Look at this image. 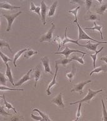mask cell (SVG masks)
Listing matches in <instances>:
<instances>
[{"label": "cell", "mask_w": 107, "mask_h": 121, "mask_svg": "<svg viewBox=\"0 0 107 121\" xmlns=\"http://www.w3.org/2000/svg\"><path fill=\"white\" fill-rule=\"evenodd\" d=\"M75 52H78V53H81V54H87V53L86 52H83L81 51H78V50H73V49H69V47H68V46H66V48L64 49L63 51H61V52H55V54H62L64 55L65 57L68 58V57L69 56V55L72 54V53H75Z\"/></svg>", "instance_id": "7"}, {"label": "cell", "mask_w": 107, "mask_h": 121, "mask_svg": "<svg viewBox=\"0 0 107 121\" xmlns=\"http://www.w3.org/2000/svg\"><path fill=\"white\" fill-rule=\"evenodd\" d=\"M3 99V102H4V105H5V107L7 108L8 109V110H13V111H14V112H15V113H18V112L16 111V110L15 109V108L13 107L12 105H11V104H9V103H8V102L6 101V100L5 98V96H4V95H3L2 96H1Z\"/></svg>", "instance_id": "24"}, {"label": "cell", "mask_w": 107, "mask_h": 121, "mask_svg": "<svg viewBox=\"0 0 107 121\" xmlns=\"http://www.w3.org/2000/svg\"><path fill=\"white\" fill-rule=\"evenodd\" d=\"M58 65L56 64L55 65V69H56V72H55V74L54 76V78H53L52 81H51V82L50 83V84L48 86V88L46 89V93L48 95H51V88H52L54 85H56L57 84V82H56V77H57V73H58Z\"/></svg>", "instance_id": "10"}, {"label": "cell", "mask_w": 107, "mask_h": 121, "mask_svg": "<svg viewBox=\"0 0 107 121\" xmlns=\"http://www.w3.org/2000/svg\"><path fill=\"white\" fill-rule=\"evenodd\" d=\"M54 40L56 42H57L58 44V51L60 50V49L61 48V42H63V40L60 38V36H56L54 38Z\"/></svg>", "instance_id": "38"}, {"label": "cell", "mask_w": 107, "mask_h": 121, "mask_svg": "<svg viewBox=\"0 0 107 121\" xmlns=\"http://www.w3.org/2000/svg\"><path fill=\"white\" fill-rule=\"evenodd\" d=\"M48 6L46 5L44 1H42L41 3V21L44 25L46 24V17L47 12L48 11Z\"/></svg>", "instance_id": "8"}, {"label": "cell", "mask_w": 107, "mask_h": 121, "mask_svg": "<svg viewBox=\"0 0 107 121\" xmlns=\"http://www.w3.org/2000/svg\"><path fill=\"white\" fill-rule=\"evenodd\" d=\"M85 56V54H83V56H79V55H74L73 56L71 57V59L72 60H76V61H78L79 63H80L81 64H83V65H84V60H83V57Z\"/></svg>", "instance_id": "23"}, {"label": "cell", "mask_w": 107, "mask_h": 121, "mask_svg": "<svg viewBox=\"0 0 107 121\" xmlns=\"http://www.w3.org/2000/svg\"><path fill=\"white\" fill-rule=\"evenodd\" d=\"M99 59H100L101 60H103V61L105 62L107 64V56L101 57H100V58H99Z\"/></svg>", "instance_id": "44"}, {"label": "cell", "mask_w": 107, "mask_h": 121, "mask_svg": "<svg viewBox=\"0 0 107 121\" xmlns=\"http://www.w3.org/2000/svg\"><path fill=\"white\" fill-rule=\"evenodd\" d=\"M92 3H93V1H89V0H86V1H85L86 8L88 11H90V8H91V6H92Z\"/></svg>", "instance_id": "40"}, {"label": "cell", "mask_w": 107, "mask_h": 121, "mask_svg": "<svg viewBox=\"0 0 107 121\" xmlns=\"http://www.w3.org/2000/svg\"><path fill=\"white\" fill-rule=\"evenodd\" d=\"M70 3L79 4L80 5H81V4H83L85 3V2L83 1H70Z\"/></svg>", "instance_id": "43"}, {"label": "cell", "mask_w": 107, "mask_h": 121, "mask_svg": "<svg viewBox=\"0 0 107 121\" xmlns=\"http://www.w3.org/2000/svg\"><path fill=\"white\" fill-rule=\"evenodd\" d=\"M76 25L78 26V40H91L92 41L96 42L97 43H107V42H99L96 40L92 39V37H90V36L88 35V34H86V32H84V30H83V28L81 27V26L79 25V23L77 22H76Z\"/></svg>", "instance_id": "2"}, {"label": "cell", "mask_w": 107, "mask_h": 121, "mask_svg": "<svg viewBox=\"0 0 107 121\" xmlns=\"http://www.w3.org/2000/svg\"><path fill=\"white\" fill-rule=\"evenodd\" d=\"M22 13V11H19L18 13H15V14H12V15H8V14H4V13H3V15L4 18H6V19L7 20L8 22V26L7 28H6V31L7 32H9L11 30V26H12V24L14 22V21L17 17H18L19 15Z\"/></svg>", "instance_id": "4"}, {"label": "cell", "mask_w": 107, "mask_h": 121, "mask_svg": "<svg viewBox=\"0 0 107 121\" xmlns=\"http://www.w3.org/2000/svg\"><path fill=\"white\" fill-rule=\"evenodd\" d=\"M31 117L32 119H33L34 120L38 121H45L43 120V119L42 118V117L41 116H37V115H34L33 113H31Z\"/></svg>", "instance_id": "39"}, {"label": "cell", "mask_w": 107, "mask_h": 121, "mask_svg": "<svg viewBox=\"0 0 107 121\" xmlns=\"http://www.w3.org/2000/svg\"><path fill=\"white\" fill-rule=\"evenodd\" d=\"M75 74H76V68H75V66L74 64H73V67H72V70H71V72H69V73H67L66 74V76L70 82L72 81L73 78L75 77Z\"/></svg>", "instance_id": "25"}, {"label": "cell", "mask_w": 107, "mask_h": 121, "mask_svg": "<svg viewBox=\"0 0 107 121\" xmlns=\"http://www.w3.org/2000/svg\"><path fill=\"white\" fill-rule=\"evenodd\" d=\"M9 121H24V117L21 115H13Z\"/></svg>", "instance_id": "35"}, {"label": "cell", "mask_w": 107, "mask_h": 121, "mask_svg": "<svg viewBox=\"0 0 107 121\" xmlns=\"http://www.w3.org/2000/svg\"><path fill=\"white\" fill-rule=\"evenodd\" d=\"M56 28V26L53 22L51 23V26L50 28V30L45 33V34H43L40 38V42H48L50 43L53 38V34L54 32V30Z\"/></svg>", "instance_id": "3"}, {"label": "cell", "mask_w": 107, "mask_h": 121, "mask_svg": "<svg viewBox=\"0 0 107 121\" xmlns=\"http://www.w3.org/2000/svg\"><path fill=\"white\" fill-rule=\"evenodd\" d=\"M92 82L91 80H88V81H81L80 83H78V84H76V85L74 86L73 89L71 90V92H75L78 93L80 95L83 94V88L85 85H86L88 83H90Z\"/></svg>", "instance_id": "5"}, {"label": "cell", "mask_w": 107, "mask_h": 121, "mask_svg": "<svg viewBox=\"0 0 107 121\" xmlns=\"http://www.w3.org/2000/svg\"><path fill=\"white\" fill-rule=\"evenodd\" d=\"M0 77H1V85L5 86L6 85L8 80V78H6V76L4 75V74H3V73H0Z\"/></svg>", "instance_id": "33"}, {"label": "cell", "mask_w": 107, "mask_h": 121, "mask_svg": "<svg viewBox=\"0 0 107 121\" xmlns=\"http://www.w3.org/2000/svg\"><path fill=\"white\" fill-rule=\"evenodd\" d=\"M1 90H13V91H24V89H18V88H8L6 86H3V85H1Z\"/></svg>", "instance_id": "36"}, {"label": "cell", "mask_w": 107, "mask_h": 121, "mask_svg": "<svg viewBox=\"0 0 107 121\" xmlns=\"http://www.w3.org/2000/svg\"><path fill=\"white\" fill-rule=\"evenodd\" d=\"M38 53V51H35L33 50H31L29 49L28 51L25 52L24 54V59H30V57H31L33 55L37 54Z\"/></svg>", "instance_id": "27"}, {"label": "cell", "mask_w": 107, "mask_h": 121, "mask_svg": "<svg viewBox=\"0 0 107 121\" xmlns=\"http://www.w3.org/2000/svg\"><path fill=\"white\" fill-rule=\"evenodd\" d=\"M80 8V6H76V7L75 8H74L73 9H72V10H68V13H72V14H73V15L75 16V20L73 21V23L77 22V21H78V18H77V15H78V10Z\"/></svg>", "instance_id": "29"}, {"label": "cell", "mask_w": 107, "mask_h": 121, "mask_svg": "<svg viewBox=\"0 0 107 121\" xmlns=\"http://www.w3.org/2000/svg\"><path fill=\"white\" fill-rule=\"evenodd\" d=\"M84 19L86 21L90 20H99V16L95 13L92 12V11H88L85 16H84Z\"/></svg>", "instance_id": "13"}, {"label": "cell", "mask_w": 107, "mask_h": 121, "mask_svg": "<svg viewBox=\"0 0 107 121\" xmlns=\"http://www.w3.org/2000/svg\"><path fill=\"white\" fill-rule=\"evenodd\" d=\"M33 112H37L38 113H39V115L41 117H42V118L43 119V120L45 121H52L50 119V117H48V115H46V114H45V113H43L42 112H41L39 110H38V108H34V109L33 110Z\"/></svg>", "instance_id": "30"}, {"label": "cell", "mask_w": 107, "mask_h": 121, "mask_svg": "<svg viewBox=\"0 0 107 121\" xmlns=\"http://www.w3.org/2000/svg\"><path fill=\"white\" fill-rule=\"evenodd\" d=\"M103 91V90H99L98 91H93L92 90V89L89 88L88 90V93L86 95L85 97L81 99V100H79V101H77V102H73V103H71L70 105H74V104H79V103H83V102H86V103H88V104H90V102H91V100L93 99V98L95 97V96L98 94V93H99Z\"/></svg>", "instance_id": "1"}, {"label": "cell", "mask_w": 107, "mask_h": 121, "mask_svg": "<svg viewBox=\"0 0 107 121\" xmlns=\"http://www.w3.org/2000/svg\"><path fill=\"white\" fill-rule=\"evenodd\" d=\"M32 70H33V68H31L29 71H28L27 73H26L25 74H24L23 76L19 80L18 82H17L16 84L15 85V86H21V85H22L23 83H26V81H29L30 79H31V77H30V73H31V72L32 71Z\"/></svg>", "instance_id": "11"}, {"label": "cell", "mask_w": 107, "mask_h": 121, "mask_svg": "<svg viewBox=\"0 0 107 121\" xmlns=\"http://www.w3.org/2000/svg\"><path fill=\"white\" fill-rule=\"evenodd\" d=\"M72 59L71 58L70 59H68V58H66V57H62V58L60 59H58V60H55V63L57 65H62V66H65L66 65H67L69 63L72 61Z\"/></svg>", "instance_id": "18"}, {"label": "cell", "mask_w": 107, "mask_h": 121, "mask_svg": "<svg viewBox=\"0 0 107 121\" xmlns=\"http://www.w3.org/2000/svg\"><path fill=\"white\" fill-rule=\"evenodd\" d=\"M94 26L92 27V28H85V30H97L98 32L100 33L101 34V39H103V32H102V28H103V26L102 25H97V23L94 22Z\"/></svg>", "instance_id": "19"}, {"label": "cell", "mask_w": 107, "mask_h": 121, "mask_svg": "<svg viewBox=\"0 0 107 121\" xmlns=\"http://www.w3.org/2000/svg\"><path fill=\"white\" fill-rule=\"evenodd\" d=\"M58 2L57 1L53 2V3L51 4L50 7L49 8L48 13V16L49 17H53L55 15V13H56V9L58 6Z\"/></svg>", "instance_id": "16"}, {"label": "cell", "mask_w": 107, "mask_h": 121, "mask_svg": "<svg viewBox=\"0 0 107 121\" xmlns=\"http://www.w3.org/2000/svg\"><path fill=\"white\" fill-rule=\"evenodd\" d=\"M68 27H66V30H65V38H64V39L63 40V46L65 45L66 43H69V42H71V43H75V44H76V45H79V46H80V47H84V45H81L80 43L78 42V40H73V39H69V38L67 36V30H68Z\"/></svg>", "instance_id": "12"}, {"label": "cell", "mask_w": 107, "mask_h": 121, "mask_svg": "<svg viewBox=\"0 0 107 121\" xmlns=\"http://www.w3.org/2000/svg\"><path fill=\"white\" fill-rule=\"evenodd\" d=\"M0 113L1 116H11V113H9L4 110V106L2 105L0 109Z\"/></svg>", "instance_id": "37"}, {"label": "cell", "mask_w": 107, "mask_h": 121, "mask_svg": "<svg viewBox=\"0 0 107 121\" xmlns=\"http://www.w3.org/2000/svg\"><path fill=\"white\" fill-rule=\"evenodd\" d=\"M6 77L8 78V79L9 80V81L11 82V84L15 86V84H14V79H13V74H12V72H11V69L10 67H9V64H6Z\"/></svg>", "instance_id": "17"}, {"label": "cell", "mask_w": 107, "mask_h": 121, "mask_svg": "<svg viewBox=\"0 0 107 121\" xmlns=\"http://www.w3.org/2000/svg\"><path fill=\"white\" fill-rule=\"evenodd\" d=\"M107 9V2L103 4H102L100 7H99L98 8H97V9H96V12L97 13H98L99 15H104V13L106 11Z\"/></svg>", "instance_id": "26"}, {"label": "cell", "mask_w": 107, "mask_h": 121, "mask_svg": "<svg viewBox=\"0 0 107 121\" xmlns=\"http://www.w3.org/2000/svg\"><path fill=\"white\" fill-rule=\"evenodd\" d=\"M79 120V119H78V118H76V119H75V120H74V121H78Z\"/></svg>", "instance_id": "46"}, {"label": "cell", "mask_w": 107, "mask_h": 121, "mask_svg": "<svg viewBox=\"0 0 107 121\" xmlns=\"http://www.w3.org/2000/svg\"><path fill=\"white\" fill-rule=\"evenodd\" d=\"M98 1L99 2V3H100V4L102 3V1H101V0H98Z\"/></svg>", "instance_id": "45"}, {"label": "cell", "mask_w": 107, "mask_h": 121, "mask_svg": "<svg viewBox=\"0 0 107 121\" xmlns=\"http://www.w3.org/2000/svg\"><path fill=\"white\" fill-rule=\"evenodd\" d=\"M41 75V68L40 67V65H38L37 66H36L35 70H34V81H35V83H34V87H36L37 86L38 81H39V79H40Z\"/></svg>", "instance_id": "14"}, {"label": "cell", "mask_w": 107, "mask_h": 121, "mask_svg": "<svg viewBox=\"0 0 107 121\" xmlns=\"http://www.w3.org/2000/svg\"><path fill=\"white\" fill-rule=\"evenodd\" d=\"M106 99H107V98H106Z\"/></svg>", "instance_id": "47"}, {"label": "cell", "mask_w": 107, "mask_h": 121, "mask_svg": "<svg viewBox=\"0 0 107 121\" xmlns=\"http://www.w3.org/2000/svg\"><path fill=\"white\" fill-rule=\"evenodd\" d=\"M107 72V65L106 64H103L101 66H99L98 68H96L94 69L91 73H90V75H92L93 73H99L100 72Z\"/></svg>", "instance_id": "21"}, {"label": "cell", "mask_w": 107, "mask_h": 121, "mask_svg": "<svg viewBox=\"0 0 107 121\" xmlns=\"http://www.w3.org/2000/svg\"><path fill=\"white\" fill-rule=\"evenodd\" d=\"M104 49V47H102L101 49H99V51H97L96 52H95V54H90V57L93 59V68L95 69L96 68V59H97V55L98 53H99L101 51H102V50Z\"/></svg>", "instance_id": "31"}, {"label": "cell", "mask_w": 107, "mask_h": 121, "mask_svg": "<svg viewBox=\"0 0 107 121\" xmlns=\"http://www.w3.org/2000/svg\"><path fill=\"white\" fill-rule=\"evenodd\" d=\"M29 48H26V49H23V50H21V51H18V52H16L15 54V56H14V59H13V64H14V66L15 67H16V60L18 59L21 55L24 52H26V51H28L29 50Z\"/></svg>", "instance_id": "20"}, {"label": "cell", "mask_w": 107, "mask_h": 121, "mask_svg": "<svg viewBox=\"0 0 107 121\" xmlns=\"http://www.w3.org/2000/svg\"><path fill=\"white\" fill-rule=\"evenodd\" d=\"M51 102L56 105L58 107L61 108H65V104H64L63 102L61 92L56 97H54L53 99L51 100Z\"/></svg>", "instance_id": "9"}, {"label": "cell", "mask_w": 107, "mask_h": 121, "mask_svg": "<svg viewBox=\"0 0 107 121\" xmlns=\"http://www.w3.org/2000/svg\"><path fill=\"white\" fill-rule=\"evenodd\" d=\"M81 106H82V104L81 103H79L78 108V110H77L76 112V118L79 119L81 115Z\"/></svg>", "instance_id": "41"}, {"label": "cell", "mask_w": 107, "mask_h": 121, "mask_svg": "<svg viewBox=\"0 0 107 121\" xmlns=\"http://www.w3.org/2000/svg\"><path fill=\"white\" fill-rule=\"evenodd\" d=\"M41 60L43 64V66L44 67V69L46 73L50 74L51 76H53V73L51 70L50 66V59H49L48 56H44L41 58Z\"/></svg>", "instance_id": "6"}, {"label": "cell", "mask_w": 107, "mask_h": 121, "mask_svg": "<svg viewBox=\"0 0 107 121\" xmlns=\"http://www.w3.org/2000/svg\"><path fill=\"white\" fill-rule=\"evenodd\" d=\"M0 56H1V57L2 60H3V61L4 64H7L8 61H12V59H11V58H9V57H8L6 55L4 54L2 51H1V52H0Z\"/></svg>", "instance_id": "32"}, {"label": "cell", "mask_w": 107, "mask_h": 121, "mask_svg": "<svg viewBox=\"0 0 107 121\" xmlns=\"http://www.w3.org/2000/svg\"><path fill=\"white\" fill-rule=\"evenodd\" d=\"M101 104H102V107H103V115H102L101 121H107V110L106 109V107H105V104H104L103 98L101 99Z\"/></svg>", "instance_id": "28"}, {"label": "cell", "mask_w": 107, "mask_h": 121, "mask_svg": "<svg viewBox=\"0 0 107 121\" xmlns=\"http://www.w3.org/2000/svg\"><path fill=\"white\" fill-rule=\"evenodd\" d=\"M0 43H1V49H3V47H6L8 48V49L9 50V51H11V52H13V51H12V49H11V47L9 46V44L7 42H6L5 40H4L3 39H1L0 40Z\"/></svg>", "instance_id": "34"}, {"label": "cell", "mask_w": 107, "mask_h": 121, "mask_svg": "<svg viewBox=\"0 0 107 121\" xmlns=\"http://www.w3.org/2000/svg\"><path fill=\"white\" fill-rule=\"evenodd\" d=\"M101 44L100 43H91L90 42H88V43L86 45H84V47H86L88 49L90 50V51H95L96 52L97 51V47L98 46Z\"/></svg>", "instance_id": "22"}, {"label": "cell", "mask_w": 107, "mask_h": 121, "mask_svg": "<svg viewBox=\"0 0 107 121\" xmlns=\"http://www.w3.org/2000/svg\"><path fill=\"white\" fill-rule=\"evenodd\" d=\"M0 8L1 9H5L8 10H13L15 9H19L20 6H16L11 5L8 2H1L0 4Z\"/></svg>", "instance_id": "15"}, {"label": "cell", "mask_w": 107, "mask_h": 121, "mask_svg": "<svg viewBox=\"0 0 107 121\" xmlns=\"http://www.w3.org/2000/svg\"><path fill=\"white\" fill-rule=\"evenodd\" d=\"M30 4H31V7H30V11H35V9H36L37 6H36L35 4H34L33 1H31V3H30Z\"/></svg>", "instance_id": "42"}]
</instances>
